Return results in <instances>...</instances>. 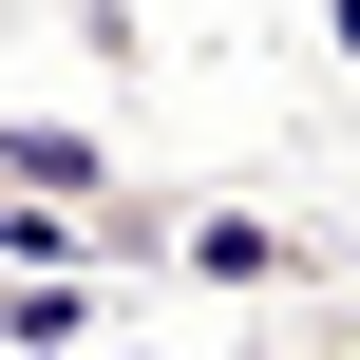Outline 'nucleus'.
<instances>
[{"mask_svg": "<svg viewBox=\"0 0 360 360\" xmlns=\"http://www.w3.org/2000/svg\"><path fill=\"white\" fill-rule=\"evenodd\" d=\"M0 190H38V209H114L133 171H114L76 114H0Z\"/></svg>", "mask_w": 360, "mask_h": 360, "instance_id": "1", "label": "nucleus"}, {"mask_svg": "<svg viewBox=\"0 0 360 360\" xmlns=\"http://www.w3.org/2000/svg\"><path fill=\"white\" fill-rule=\"evenodd\" d=\"M76 38H95V57H133V0H76Z\"/></svg>", "mask_w": 360, "mask_h": 360, "instance_id": "2", "label": "nucleus"}, {"mask_svg": "<svg viewBox=\"0 0 360 360\" xmlns=\"http://www.w3.org/2000/svg\"><path fill=\"white\" fill-rule=\"evenodd\" d=\"M304 360H360V323H342V342H304Z\"/></svg>", "mask_w": 360, "mask_h": 360, "instance_id": "3", "label": "nucleus"}]
</instances>
